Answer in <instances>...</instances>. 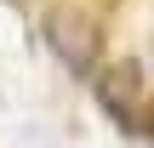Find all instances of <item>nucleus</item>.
<instances>
[{
	"mask_svg": "<svg viewBox=\"0 0 154 148\" xmlns=\"http://www.w3.org/2000/svg\"><path fill=\"white\" fill-rule=\"evenodd\" d=\"M86 86L97 91L103 114H109L126 137H137V120H143V108H137V97H143V63H137V57H120V63L97 68Z\"/></svg>",
	"mask_w": 154,
	"mask_h": 148,
	"instance_id": "nucleus-2",
	"label": "nucleus"
},
{
	"mask_svg": "<svg viewBox=\"0 0 154 148\" xmlns=\"http://www.w3.org/2000/svg\"><path fill=\"white\" fill-rule=\"evenodd\" d=\"M40 34H46V46H51L80 80L97 74V23H91L86 11H74V6H51L46 23H40Z\"/></svg>",
	"mask_w": 154,
	"mask_h": 148,
	"instance_id": "nucleus-1",
	"label": "nucleus"
},
{
	"mask_svg": "<svg viewBox=\"0 0 154 148\" xmlns=\"http://www.w3.org/2000/svg\"><path fill=\"white\" fill-rule=\"evenodd\" d=\"M137 137H149V143H154V103L143 108V120H137Z\"/></svg>",
	"mask_w": 154,
	"mask_h": 148,
	"instance_id": "nucleus-3",
	"label": "nucleus"
}]
</instances>
